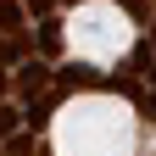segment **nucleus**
<instances>
[{
	"label": "nucleus",
	"instance_id": "obj_7",
	"mask_svg": "<svg viewBox=\"0 0 156 156\" xmlns=\"http://www.w3.org/2000/svg\"><path fill=\"white\" fill-rule=\"evenodd\" d=\"M140 112H145V123H156V89H151V95H140Z\"/></svg>",
	"mask_w": 156,
	"mask_h": 156
},
{
	"label": "nucleus",
	"instance_id": "obj_1",
	"mask_svg": "<svg viewBox=\"0 0 156 156\" xmlns=\"http://www.w3.org/2000/svg\"><path fill=\"white\" fill-rule=\"evenodd\" d=\"M11 73H17V95H23V101H34V95H50V62H45V56H34V50H28Z\"/></svg>",
	"mask_w": 156,
	"mask_h": 156
},
{
	"label": "nucleus",
	"instance_id": "obj_3",
	"mask_svg": "<svg viewBox=\"0 0 156 156\" xmlns=\"http://www.w3.org/2000/svg\"><path fill=\"white\" fill-rule=\"evenodd\" d=\"M34 56H56V50H62V23H56V17L45 11V17H39V34H34V45H28Z\"/></svg>",
	"mask_w": 156,
	"mask_h": 156
},
{
	"label": "nucleus",
	"instance_id": "obj_4",
	"mask_svg": "<svg viewBox=\"0 0 156 156\" xmlns=\"http://www.w3.org/2000/svg\"><path fill=\"white\" fill-rule=\"evenodd\" d=\"M0 34H28V11H23V0H0Z\"/></svg>",
	"mask_w": 156,
	"mask_h": 156
},
{
	"label": "nucleus",
	"instance_id": "obj_5",
	"mask_svg": "<svg viewBox=\"0 0 156 156\" xmlns=\"http://www.w3.org/2000/svg\"><path fill=\"white\" fill-rule=\"evenodd\" d=\"M23 56H28V39H23V34H0V73L17 67Z\"/></svg>",
	"mask_w": 156,
	"mask_h": 156
},
{
	"label": "nucleus",
	"instance_id": "obj_12",
	"mask_svg": "<svg viewBox=\"0 0 156 156\" xmlns=\"http://www.w3.org/2000/svg\"><path fill=\"white\" fill-rule=\"evenodd\" d=\"M145 23H151V45H156V17H145Z\"/></svg>",
	"mask_w": 156,
	"mask_h": 156
},
{
	"label": "nucleus",
	"instance_id": "obj_8",
	"mask_svg": "<svg viewBox=\"0 0 156 156\" xmlns=\"http://www.w3.org/2000/svg\"><path fill=\"white\" fill-rule=\"evenodd\" d=\"M117 6H128L134 17H151V11H145V0H117Z\"/></svg>",
	"mask_w": 156,
	"mask_h": 156
},
{
	"label": "nucleus",
	"instance_id": "obj_11",
	"mask_svg": "<svg viewBox=\"0 0 156 156\" xmlns=\"http://www.w3.org/2000/svg\"><path fill=\"white\" fill-rule=\"evenodd\" d=\"M6 89H11V78H6V73H0V95H6Z\"/></svg>",
	"mask_w": 156,
	"mask_h": 156
},
{
	"label": "nucleus",
	"instance_id": "obj_9",
	"mask_svg": "<svg viewBox=\"0 0 156 156\" xmlns=\"http://www.w3.org/2000/svg\"><path fill=\"white\" fill-rule=\"evenodd\" d=\"M23 11H39V17H45V11H50V0H23Z\"/></svg>",
	"mask_w": 156,
	"mask_h": 156
},
{
	"label": "nucleus",
	"instance_id": "obj_6",
	"mask_svg": "<svg viewBox=\"0 0 156 156\" xmlns=\"http://www.w3.org/2000/svg\"><path fill=\"white\" fill-rule=\"evenodd\" d=\"M17 128H28V112L11 106V101H0V140H11Z\"/></svg>",
	"mask_w": 156,
	"mask_h": 156
},
{
	"label": "nucleus",
	"instance_id": "obj_2",
	"mask_svg": "<svg viewBox=\"0 0 156 156\" xmlns=\"http://www.w3.org/2000/svg\"><path fill=\"white\" fill-rule=\"evenodd\" d=\"M89 84H101V67L89 62H67L62 73H50V89H89Z\"/></svg>",
	"mask_w": 156,
	"mask_h": 156
},
{
	"label": "nucleus",
	"instance_id": "obj_10",
	"mask_svg": "<svg viewBox=\"0 0 156 156\" xmlns=\"http://www.w3.org/2000/svg\"><path fill=\"white\" fill-rule=\"evenodd\" d=\"M140 67H145V78H151V89H156V56H145Z\"/></svg>",
	"mask_w": 156,
	"mask_h": 156
}]
</instances>
